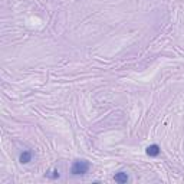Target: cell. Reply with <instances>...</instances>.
I'll return each instance as SVG.
<instances>
[{
	"instance_id": "6da1fadb",
	"label": "cell",
	"mask_w": 184,
	"mask_h": 184,
	"mask_svg": "<svg viewBox=\"0 0 184 184\" xmlns=\"http://www.w3.org/2000/svg\"><path fill=\"white\" fill-rule=\"evenodd\" d=\"M89 168H91V164L86 160H76L71 167V173L72 176H83L89 171Z\"/></svg>"
},
{
	"instance_id": "7a4b0ae2",
	"label": "cell",
	"mask_w": 184,
	"mask_h": 184,
	"mask_svg": "<svg viewBox=\"0 0 184 184\" xmlns=\"http://www.w3.org/2000/svg\"><path fill=\"white\" fill-rule=\"evenodd\" d=\"M19 161L22 162V164H28V162H30L32 161V151L25 150L22 154H20V157H19Z\"/></svg>"
},
{
	"instance_id": "3957f363",
	"label": "cell",
	"mask_w": 184,
	"mask_h": 184,
	"mask_svg": "<svg viewBox=\"0 0 184 184\" xmlns=\"http://www.w3.org/2000/svg\"><path fill=\"white\" fill-rule=\"evenodd\" d=\"M114 180L119 184H124L128 181V176H127V173H124V171H119V173H117V174L114 176Z\"/></svg>"
},
{
	"instance_id": "277c9868",
	"label": "cell",
	"mask_w": 184,
	"mask_h": 184,
	"mask_svg": "<svg viewBox=\"0 0 184 184\" xmlns=\"http://www.w3.org/2000/svg\"><path fill=\"white\" fill-rule=\"evenodd\" d=\"M158 154H160V147H158L157 144H153V145L147 147V155H150V157H157Z\"/></svg>"
},
{
	"instance_id": "5b68a950",
	"label": "cell",
	"mask_w": 184,
	"mask_h": 184,
	"mask_svg": "<svg viewBox=\"0 0 184 184\" xmlns=\"http://www.w3.org/2000/svg\"><path fill=\"white\" fill-rule=\"evenodd\" d=\"M45 177H48V178H58L59 177V171L58 170H51V171H48Z\"/></svg>"
}]
</instances>
